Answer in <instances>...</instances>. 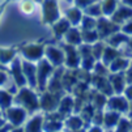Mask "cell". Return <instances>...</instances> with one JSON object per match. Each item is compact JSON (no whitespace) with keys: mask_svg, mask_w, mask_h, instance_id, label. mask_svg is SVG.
<instances>
[{"mask_svg":"<svg viewBox=\"0 0 132 132\" xmlns=\"http://www.w3.org/2000/svg\"><path fill=\"white\" fill-rule=\"evenodd\" d=\"M84 127H86V123L82 119V117L80 114H77V112H73V114L68 115L64 119V129L68 132L77 131V129H81Z\"/></svg>","mask_w":132,"mask_h":132,"instance_id":"8fae6325","label":"cell"},{"mask_svg":"<svg viewBox=\"0 0 132 132\" xmlns=\"http://www.w3.org/2000/svg\"><path fill=\"white\" fill-rule=\"evenodd\" d=\"M46 114L43 111H38L33 114L30 118H28L26 123L24 124L25 132H45L43 131V123H45Z\"/></svg>","mask_w":132,"mask_h":132,"instance_id":"52a82bcc","label":"cell"},{"mask_svg":"<svg viewBox=\"0 0 132 132\" xmlns=\"http://www.w3.org/2000/svg\"><path fill=\"white\" fill-rule=\"evenodd\" d=\"M123 94L128 98L129 102H132V84H128V85H127V88H126V90H124Z\"/></svg>","mask_w":132,"mask_h":132,"instance_id":"7402d4cb","label":"cell"},{"mask_svg":"<svg viewBox=\"0 0 132 132\" xmlns=\"http://www.w3.org/2000/svg\"><path fill=\"white\" fill-rule=\"evenodd\" d=\"M127 117H128L129 119H132V102H131V105H129V110H128V114H127Z\"/></svg>","mask_w":132,"mask_h":132,"instance_id":"83f0119b","label":"cell"},{"mask_svg":"<svg viewBox=\"0 0 132 132\" xmlns=\"http://www.w3.org/2000/svg\"><path fill=\"white\" fill-rule=\"evenodd\" d=\"M55 72V67L48 60H41L37 64V80H38V90L43 92L47 89L48 81Z\"/></svg>","mask_w":132,"mask_h":132,"instance_id":"3957f363","label":"cell"},{"mask_svg":"<svg viewBox=\"0 0 132 132\" xmlns=\"http://www.w3.org/2000/svg\"><path fill=\"white\" fill-rule=\"evenodd\" d=\"M16 59V51L13 48H0V64L9 65Z\"/></svg>","mask_w":132,"mask_h":132,"instance_id":"2e32d148","label":"cell"},{"mask_svg":"<svg viewBox=\"0 0 132 132\" xmlns=\"http://www.w3.org/2000/svg\"><path fill=\"white\" fill-rule=\"evenodd\" d=\"M14 103L18 106H22L29 115H33L35 112L41 111V103H39V94L35 92V89L30 86L20 88L14 96Z\"/></svg>","mask_w":132,"mask_h":132,"instance_id":"6da1fadb","label":"cell"},{"mask_svg":"<svg viewBox=\"0 0 132 132\" xmlns=\"http://www.w3.org/2000/svg\"><path fill=\"white\" fill-rule=\"evenodd\" d=\"M9 132H25V128L24 127H13Z\"/></svg>","mask_w":132,"mask_h":132,"instance_id":"d4e9b609","label":"cell"},{"mask_svg":"<svg viewBox=\"0 0 132 132\" xmlns=\"http://www.w3.org/2000/svg\"><path fill=\"white\" fill-rule=\"evenodd\" d=\"M8 81V73L5 69H0V89L3 88V85H5V82Z\"/></svg>","mask_w":132,"mask_h":132,"instance_id":"44dd1931","label":"cell"},{"mask_svg":"<svg viewBox=\"0 0 132 132\" xmlns=\"http://www.w3.org/2000/svg\"><path fill=\"white\" fill-rule=\"evenodd\" d=\"M13 103H14V96L9 90L2 88L0 89V110H2V112L13 106Z\"/></svg>","mask_w":132,"mask_h":132,"instance_id":"4fadbf2b","label":"cell"},{"mask_svg":"<svg viewBox=\"0 0 132 132\" xmlns=\"http://www.w3.org/2000/svg\"><path fill=\"white\" fill-rule=\"evenodd\" d=\"M7 123H8L7 118H5V117H2V115H0V127H3V126H5Z\"/></svg>","mask_w":132,"mask_h":132,"instance_id":"484cf974","label":"cell"},{"mask_svg":"<svg viewBox=\"0 0 132 132\" xmlns=\"http://www.w3.org/2000/svg\"><path fill=\"white\" fill-rule=\"evenodd\" d=\"M75 105H76V100L75 97H72L69 93H65L62 97L60 102H59V107H58V112L60 115H63L64 118H67L68 115L75 112Z\"/></svg>","mask_w":132,"mask_h":132,"instance_id":"30bf717a","label":"cell"},{"mask_svg":"<svg viewBox=\"0 0 132 132\" xmlns=\"http://www.w3.org/2000/svg\"><path fill=\"white\" fill-rule=\"evenodd\" d=\"M63 132H68V131H65V129H64V131H63Z\"/></svg>","mask_w":132,"mask_h":132,"instance_id":"f546056e","label":"cell"},{"mask_svg":"<svg viewBox=\"0 0 132 132\" xmlns=\"http://www.w3.org/2000/svg\"><path fill=\"white\" fill-rule=\"evenodd\" d=\"M86 132H106V129L103 128V126L92 124L90 127H86Z\"/></svg>","mask_w":132,"mask_h":132,"instance_id":"ffe728a7","label":"cell"},{"mask_svg":"<svg viewBox=\"0 0 132 132\" xmlns=\"http://www.w3.org/2000/svg\"><path fill=\"white\" fill-rule=\"evenodd\" d=\"M22 69L25 73V77L28 81V86L38 90V80H37V65L34 62L22 60Z\"/></svg>","mask_w":132,"mask_h":132,"instance_id":"ba28073f","label":"cell"},{"mask_svg":"<svg viewBox=\"0 0 132 132\" xmlns=\"http://www.w3.org/2000/svg\"><path fill=\"white\" fill-rule=\"evenodd\" d=\"M131 131H132V123H131V119L126 115V117H122L118 126L110 132H131Z\"/></svg>","mask_w":132,"mask_h":132,"instance_id":"ac0fdd59","label":"cell"},{"mask_svg":"<svg viewBox=\"0 0 132 132\" xmlns=\"http://www.w3.org/2000/svg\"><path fill=\"white\" fill-rule=\"evenodd\" d=\"M7 4H8V0L7 2H4L3 4H0V16L3 14V12H4V9H5V7H7Z\"/></svg>","mask_w":132,"mask_h":132,"instance_id":"4316f807","label":"cell"},{"mask_svg":"<svg viewBox=\"0 0 132 132\" xmlns=\"http://www.w3.org/2000/svg\"><path fill=\"white\" fill-rule=\"evenodd\" d=\"M3 115L7 118L8 123H11L13 127H21L26 123L29 112L22 106L14 105V106H11L9 109H7L3 112Z\"/></svg>","mask_w":132,"mask_h":132,"instance_id":"277c9868","label":"cell"},{"mask_svg":"<svg viewBox=\"0 0 132 132\" xmlns=\"http://www.w3.org/2000/svg\"><path fill=\"white\" fill-rule=\"evenodd\" d=\"M0 111H2V110H0Z\"/></svg>","mask_w":132,"mask_h":132,"instance_id":"4dcf8cb0","label":"cell"},{"mask_svg":"<svg viewBox=\"0 0 132 132\" xmlns=\"http://www.w3.org/2000/svg\"><path fill=\"white\" fill-rule=\"evenodd\" d=\"M109 79L114 90V94H123L126 88H127V80H126V75L123 72H115V73H110Z\"/></svg>","mask_w":132,"mask_h":132,"instance_id":"9c48e42d","label":"cell"},{"mask_svg":"<svg viewBox=\"0 0 132 132\" xmlns=\"http://www.w3.org/2000/svg\"><path fill=\"white\" fill-rule=\"evenodd\" d=\"M12 128H13V126H12L11 123H7L5 126L0 127V132H9V131H11Z\"/></svg>","mask_w":132,"mask_h":132,"instance_id":"cb8c5ba5","label":"cell"},{"mask_svg":"<svg viewBox=\"0 0 132 132\" xmlns=\"http://www.w3.org/2000/svg\"><path fill=\"white\" fill-rule=\"evenodd\" d=\"M22 55L25 56L26 60H30V62H37L42 58V50L37 46H28V47H24L21 50Z\"/></svg>","mask_w":132,"mask_h":132,"instance_id":"5bb4252c","label":"cell"},{"mask_svg":"<svg viewBox=\"0 0 132 132\" xmlns=\"http://www.w3.org/2000/svg\"><path fill=\"white\" fill-rule=\"evenodd\" d=\"M120 119H122V114H120V112L106 109V111L103 112V128L106 131H112L118 126Z\"/></svg>","mask_w":132,"mask_h":132,"instance_id":"7c38bea8","label":"cell"},{"mask_svg":"<svg viewBox=\"0 0 132 132\" xmlns=\"http://www.w3.org/2000/svg\"><path fill=\"white\" fill-rule=\"evenodd\" d=\"M46 55H47V60H48L54 67H60V65L63 64V62H64L63 54L59 52V51H56V50H54V48L47 50Z\"/></svg>","mask_w":132,"mask_h":132,"instance_id":"9a60e30c","label":"cell"},{"mask_svg":"<svg viewBox=\"0 0 132 132\" xmlns=\"http://www.w3.org/2000/svg\"><path fill=\"white\" fill-rule=\"evenodd\" d=\"M129 105H131V102L128 101V98L124 94H112V96L109 97L106 109L114 110V111H118L123 115H127L128 110H129Z\"/></svg>","mask_w":132,"mask_h":132,"instance_id":"5b68a950","label":"cell"},{"mask_svg":"<svg viewBox=\"0 0 132 132\" xmlns=\"http://www.w3.org/2000/svg\"><path fill=\"white\" fill-rule=\"evenodd\" d=\"M9 73H11V76L13 79V82H14L17 89L28 86V81H26L25 73H24V69H22V62L18 58H16L9 64Z\"/></svg>","mask_w":132,"mask_h":132,"instance_id":"8992f818","label":"cell"},{"mask_svg":"<svg viewBox=\"0 0 132 132\" xmlns=\"http://www.w3.org/2000/svg\"><path fill=\"white\" fill-rule=\"evenodd\" d=\"M21 11L24 13H31L34 11V4L30 2V0H24L21 3Z\"/></svg>","mask_w":132,"mask_h":132,"instance_id":"d6986e66","label":"cell"},{"mask_svg":"<svg viewBox=\"0 0 132 132\" xmlns=\"http://www.w3.org/2000/svg\"><path fill=\"white\" fill-rule=\"evenodd\" d=\"M129 67L128 60L126 59H115L114 62H111V64L109 65L110 68V73H115V72H123Z\"/></svg>","mask_w":132,"mask_h":132,"instance_id":"e0dca14e","label":"cell"},{"mask_svg":"<svg viewBox=\"0 0 132 132\" xmlns=\"http://www.w3.org/2000/svg\"><path fill=\"white\" fill-rule=\"evenodd\" d=\"M65 93H55L50 90H43L39 94V103H41V111H43L45 114H50V112L58 111L59 102L62 97Z\"/></svg>","mask_w":132,"mask_h":132,"instance_id":"7a4b0ae2","label":"cell"},{"mask_svg":"<svg viewBox=\"0 0 132 132\" xmlns=\"http://www.w3.org/2000/svg\"><path fill=\"white\" fill-rule=\"evenodd\" d=\"M124 75H126L127 84H132V65H129V67L127 68V72H126Z\"/></svg>","mask_w":132,"mask_h":132,"instance_id":"603a6c76","label":"cell"},{"mask_svg":"<svg viewBox=\"0 0 132 132\" xmlns=\"http://www.w3.org/2000/svg\"><path fill=\"white\" fill-rule=\"evenodd\" d=\"M0 69H5V65H3V64H0Z\"/></svg>","mask_w":132,"mask_h":132,"instance_id":"f1b7e54d","label":"cell"}]
</instances>
